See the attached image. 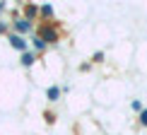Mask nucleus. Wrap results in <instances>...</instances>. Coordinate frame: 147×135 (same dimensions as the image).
<instances>
[{
	"label": "nucleus",
	"instance_id": "obj_2",
	"mask_svg": "<svg viewBox=\"0 0 147 135\" xmlns=\"http://www.w3.org/2000/svg\"><path fill=\"white\" fill-rule=\"evenodd\" d=\"M29 27H32L29 20H17V29H20V32H29Z\"/></svg>",
	"mask_w": 147,
	"mask_h": 135
},
{
	"label": "nucleus",
	"instance_id": "obj_1",
	"mask_svg": "<svg viewBox=\"0 0 147 135\" xmlns=\"http://www.w3.org/2000/svg\"><path fill=\"white\" fill-rule=\"evenodd\" d=\"M10 44L15 46L17 51H27V41H24L22 36H15V34H12V36H10Z\"/></svg>",
	"mask_w": 147,
	"mask_h": 135
},
{
	"label": "nucleus",
	"instance_id": "obj_3",
	"mask_svg": "<svg viewBox=\"0 0 147 135\" xmlns=\"http://www.w3.org/2000/svg\"><path fill=\"white\" fill-rule=\"evenodd\" d=\"M58 94H60L58 87H51V89H48V99H51V101H56V99H58Z\"/></svg>",
	"mask_w": 147,
	"mask_h": 135
},
{
	"label": "nucleus",
	"instance_id": "obj_5",
	"mask_svg": "<svg viewBox=\"0 0 147 135\" xmlns=\"http://www.w3.org/2000/svg\"><path fill=\"white\" fill-rule=\"evenodd\" d=\"M34 46L36 48H44V39H34Z\"/></svg>",
	"mask_w": 147,
	"mask_h": 135
},
{
	"label": "nucleus",
	"instance_id": "obj_4",
	"mask_svg": "<svg viewBox=\"0 0 147 135\" xmlns=\"http://www.w3.org/2000/svg\"><path fill=\"white\" fill-rule=\"evenodd\" d=\"M22 63H24V65H32V63H34V56H32V53H24Z\"/></svg>",
	"mask_w": 147,
	"mask_h": 135
},
{
	"label": "nucleus",
	"instance_id": "obj_6",
	"mask_svg": "<svg viewBox=\"0 0 147 135\" xmlns=\"http://www.w3.org/2000/svg\"><path fill=\"white\" fill-rule=\"evenodd\" d=\"M142 123H147V111H142Z\"/></svg>",
	"mask_w": 147,
	"mask_h": 135
}]
</instances>
